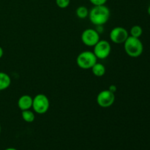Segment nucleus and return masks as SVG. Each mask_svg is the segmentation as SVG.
<instances>
[{
  "mask_svg": "<svg viewBox=\"0 0 150 150\" xmlns=\"http://www.w3.org/2000/svg\"><path fill=\"white\" fill-rule=\"evenodd\" d=\"M111 12L107 6H93L89 12V18L95 26H103L109 20Z\"/></svg>",
  "mask_w": 150,
  "mask_h": 150,
  "instance_id": "nucleus-1",
  "label": "nucleus"
},
{
  "mask_svg": "<svg viewBox=\"0 0 150 150\" xmlns=\"http://www.w3.org/2000/svg\"><path fill=\"white\" fill-rule=\"evenodd\" d=\"M124 49L126 54L130 57L137 58L144 51V45L139 38L129 35L124 42Z\"/></svg>",
  "mask_w": 150,
  "mask_h": 150,
  "instance_id": "nucleus-2",
  "label": "nucleus"
},
{
  "mask_svg": "<svg viewBox=\"0 0 150 150\" xmlns=\"http://www.w3.org/2000/svg\"><path fill=\"white\" fill-rule=\"evenodd\" d=\"M96 62H98V59L93 51H82L76 58L78 66L83 70L91 69Z\"/></svg>",
  "mask_w": 150,
  "mask_h": 150,
  "instance_id": "nucleus-3",
  "label": "nucleus"
},
{
  "mask_svg": "<svg viewBox=\"0 0 150 150\" xmlns=\"http://www.w3.org/2000/svg\"><path fill=\"white\" fill-rule=\"evenodd\" d=\"M50 108V101L44 94H38L33 98L32 107L34 112L38 114H44Z\"/></svg>",
  "mask_w": 150,
  "mask_h": 150,
  "instance_id": "nucleus-4",
  "label": "nucleus"
},
{
  "mask_svg": "<svg viewBox=\"0 0 150 150\" xmlns=\"http://www.w3.org/2000/svg\"><path fill=\"white\" fill-rule=\"evenodd\" d=\"M111 51L110 42L105 40H100L93 47V53L98 59H105L108 58Z\"/></svg>",
  "mask_w": 150,
  "mask_h": 150,
  "instance_id": "nucleus-5",
  "label": "nucleus"
},
{
  "mask_svg": "<svg viewBox=\"0 0 150 150\" xmlns=\"http://www.w3.org/2000/svg\"><path fill=\"white\" fill-rule=\"evenodd\" d=\"M81 40L86 46L94 47L100 40V33L96 29L89 28L83 31L81 35Z\"/></svg>",
  "mask_w": 150,
  "mask_h": 150,
  "instance_id": "nucleus-6",
  "label": "nucleus"
},
{
  "mask_svg": "<svg viewBox=\"0 0 150 150\" xmlns=\"http://www.w3.org/2000/svg\"><path fill=\"white\" fill-rule=\"evenodd\" d=\"M97 103L101 108H108L115 101V94L109 89H105L98 93L96 98Z\"/></svg>",
  "mask_w": 150,
  "mask_h": 150,
  "instance_id": "nucleus-7",
  "label": "nucleus"
},
{
  "mask_svg": "<svg viewBox=\"0 0 150 150\" xmlns=\"http://www.w3.org/2000/svg\"><path fill=\"white\" fill-rule=\"evenodd\" d=\"M128 37L129 32L125 28L122 26H116L113 28L109 34L110 40L116 44L124 43Z\"/></svg>",
  "mask_w": 150,
  "mask_h": 150,
  "instance_id": "nucleus-8",
  "label": "nucleus"
},
{
  "mask_svg": "<svg viewBox=\"0 0 150 150\" xmlns=\"http://www.w3.org/2000/svg\"><path fill=\"white\" fill-rule=\"evenodd\" d=\"M33 98L29 95H23L19 98L18 100V107L21 111L31 109L32 107Z\"/></svg>",
  "mask_w": 150,
  "mask_h": 150,
  "instance_id": "nucleus-9",
  "label": "nucleus"
},
{
  "mask_svg": "<svg viewBox=\"0 0 150 150\" xmlns=\"http://www.w3.org/2000/svg\"><path fill=\"white\" fill-rule=\"evenodd\" d=\"M11 84V79L7 73L0 72V92L7 89Z\"/></svg>",
  "mask_w": 150,
  "mask_h": 150,
  "instance_id": "nucleus-10",
  "label": "nucleus"
},
{
  "mask_svg": "<svg viewBox=\"0 0 150 150\" xmlns=\"http://www.w3.org/2000/svg\"><path fill=\"white\" fill-rule=\"evenodd\" d=\"M91 70H92V72L94 74V76H97V77H102V76H103L105 74V71H106V69H105L104 64L99 62L95 63L93 65V67L91 68Z\"/></svg>",
  "mask_w": 150,
  "mask_h": 150,
  "instance_id": "nucleus-11",
  "label": "nucleus"
},
{
  "mask_svg": "<svg viewBox=\"0 0 150 150\" xmlns=\"http://www.w3.org/2000/svg\"><path fill=\"white\" fill-rule=\"evenodd\" d=\"M21 117L27 123H32L35 121V114L34 111L30 109L25 110V111H21Z\"/></svg>",
  "mask_w": 150,
  "mask_h": 150,
  "instance_id": "nucleus-12",
  "label": "nucleus"
},
{
  "mask_svg": "<svg viewBox=\"0 0 150 150\" xmlns=\"http://www.w3.org/2000/svg\"><path fill=\"white\" fill-rule=\"evenodd\" d=\"M89 10L85 6H79L76 10V14L77 17L80 19H84L89 16Z\"/></svg>",
  "mask_w": 150,
  "mask_h": 150,
  "instance_id": "nucleus-13",
  "label": "nucleus"
},
{
  "mask_svg": "<svg viewBox=\"0 0 150 150\" xmlns=\"http://www.w3.org/2000/svg\"><path fill=\"white\" fill-rule=\"evenodd\" d=\"M142 34H143V29H142V26L139 25H135V26H132L130 30V36L134 37V38H140Z\"/></svg>",
  "mask_w": 150,
  "mask_h": 150,
  "instance_id": "nucleus-14",
  "label": "nucleus"
},
{
  "mask_svg": "<svg viewBox=\"0 0 150 150\" xmlns=\"http://www.w3.org/2000/svg\"><path fill=\"white\" fill-rule=\"evenodd\" d=\"M70 0H56V4L61 9H65L70 5Z\"/></svg>",
  "mask_w": 150,
  "mask_h": 150,
  "instance_id": "nucleus-15",
  "label": "nucleus"
},
{
  "mask_svg": "<svg viewBox=\"0 0 150 150\" xmlns=\"http://www.w3.org/2000/svg\"><path fill=\"white\" fill-rule=\"evenodd\" d=\"M89 2L93 6L105 5L108 0H89Z\"/></svg>",
  "mask_w": 150,
  "mask_h": 150,
  "instance_id": "nucleus-16",
  "label": "nucleus"
},
{
  "mask_svg": "<svg viewBox=\"0 0 150 150\" xmlns=\"http://www.w3.org/2000/svg\"><path fill=\"white\" fill-rule=\"evenodd\" d=\"M109 89L111 92L115 93V92L117 91V87H116V86H114V85H111V86H109V89Z\"/></svg>",
  "mask_w": 150,
  "mask_h": 150,
  "instance_id": "nucleus-17",
  "label": "nucleus"
},
{
  "mask_svg": "<svg viewBox=\"0 0 150 150\" xmlns=\"http://www.w3.org/2000/svg\"><path fill=\"white\" fill-rule=\"evenodd\" d=\"M3 55H4V50L1 48V46H0V59L2 58Z\"/></svg>",
  "mask_w": 150,
  "mask_h": 150,
  "instance_id": "nucleus-18",
  "label": "nucleus"
},
{
  "mask_svg": "<svg viewBox=\"0 0 150 150\" xmlns=\"http://www.w3.org/2000/svg\"><path fill=\"white\" fill-rule=\"evenodd\" d=\"M4 150H18V149H16V148H13V147H9V148H7V149H5Z\"/></svg>",
  "mask_w": 150,
  "mask_h": 150,
  "instance_id": "nucleus-19",
  "label": "nucleus"
},
{
  "mask_svg": "<svg viewBox=\"0 0 150 150\" xmlns=\"http://www.w3.org/2000/svg\"><path fill=\"white\" fill-rule=\"evenodd\" d=\"M147 13H148V14H149V16H150V5L149 6V7H148V9H147Z\"/></svg>",
  "mask_w": 150,
  "mask_h": 150,
  "instance_id": "nucleus-20",
  "label": "nucleus"
},
{
  "mask_svg": "<svg viewBox=\"0 0 150 150\" xmlns=\"http://www.w3.org/2000/svg\"><path fill=\"white\" fill-rule=\"evenodd\" d=\"M1 125H0V133H1Z\"/></svg>",
  "mask_w": 150,
  "mask_h": 150,
  "instance_id": "nucleus-21",
  "label": "nucleus"
}]
</instances>
